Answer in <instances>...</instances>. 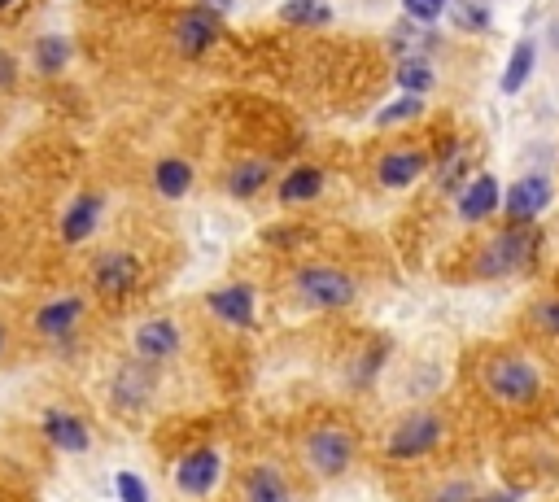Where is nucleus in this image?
<instances>
[{
    "label": "nucleus",
    "instance_id": "2",
    "mask_svg": "<svg viewBox=\"0 0 559 502\" xmlns=\"http://www.w3.org/2000/svg\"><path fill=\"white\" fill-rule=\"evenodd\" d=\"M297 289H302V297H306V302H315V306H350L354 302L350 276H341V271H328V267H302V276H297Z\"/></svg>",
    "mask_w": 559,
    "mask_h": 502
},
{
    "label": "nucleus",
    "instance_id": "32",
    "mask_svg": "<svg viewBox=\"0 0 559 502\" xmlns=\"http://www.w3.org/2000/svg\"><path fill=\"white\" fill-rule=\"evenodd\" d=\"M481 502H516V494H494V498H481Z\"/></svg>",
    "mask_w": 559,
    "mask_h": 502
},
{
    "label": "nucleus",
    "instance_id": "8",
    "mask_svg": "<svg viewBox=\"0 0 559 502\" xmlns=\"http://www.w3.org/2000/svg\"><path fill=\"white\" fill-rule=\"evenodd\" d=\"M136 284V258H127V254H105L97 262V289L105 297H123L127 289Z\"/></svg>",
    "mask_w": 559,
    "mask_h": 502
},
{
    "label": "nucleus",
    "instance_id": "13",
    "mask_svg": "<svg viewBox=\"0 0 559 502\" xmlns=\"http://www.w3.org/2000/svg\"><path fill=\"white\" fill-rule=\"evenodd\" d=\"M175 345H180V337H175V324H166V319H153V324L136 332V350L145 358H166L175 354Z\"/></svg>",
    "mask_w": 559,
    "mask_h": 502
},
{
    "label": "nucleus",
    "instance_id": "1",
    "mask_svg": "<svg viewBox=\"0 0 559 502\" xmlns=\"http://www.w3.org/2000/svg\"><path fill=\"white\" fill-rule=\"evenodd\" d=\"M485 385L503 402H529L538 393V372H533L525 358H494L485 367Z\"/></svg>",
    "mask_w": 559,
    "mask_h": 502
},
{
    "label": "nucleus",
    "instance_id": "5",
    "mask_svg": "<svg viewBox=\"0 0 559 502\" xmlns=\"http://www.w3.org/2000/svg\"><path fill=\"white\" fill-rule=\"evenodd\" d=\"M437 437H442V428H437L433 415H428V411L424 415H411V420L394 433V441H389V454H394V459H411V454L433 450Z\"/></svg>",
    "mask_w": 559,
    "mask_h": 502
},
{
    "label": "nucleus",
    "instance_id": "18",
    "mask_svg": "<svg viewBox=\"0 0 559 502\" xmlns=\"http://www.w3.org/2000/svg\"><path fill=\"white\" fill-rule=\"evenodd\" d=\"M328 18H332V9L324 0H284L280 5V22H293V27H319Z\"/></svg>",
    "mask_w": 559,
    "mask_h": 502
},
{
    "label": "nucleus",
    "instance_id": "17",
    "mask_svg": "<svg viewBox=\"0 0 559 502\" xmlns=\"http://www.w3.org/2000/svg\"><path fill=\"white\" fill-rule=\"evenodd\" d=\"M319 188H324V175H319L315 166H297V171L284 175L280 197L284 201H311V197H319Z\"/></svg>",
    "mask_w": 559,
    "mask_h": 502
},
{
    "label": "nucleus",
    "instance_id": "3",
    "mask_svg": "<svg viewBox=\"0 0 559 502\" xmlns=\"http://www.w3.org/2000/svg\"><path fill=\"white\" fill-rule=\"evenodd\" d=\"M533 258V232H520V227H507L503 236H494V245L485 249V267L490 276H507V271L525 267Z\"/></svg>",
    "mask_w": 559,
    "mask_h": 502
},
{
    "label": "nucleus",
    "instance_id": "11",
    "mask_svg": "<svg viewBox=\"0 0 559 502\" xmlns=\"http://www.w3.org/2000/svg\"><path fill=\"white\" fill-rule=\"evenodd\" d=\"M210 310L223 315L228 324H249V319H254V293L249 289H219V293H210Z\"/></svg>",
    "mask_w": 559,
    "mask_h": 502
},
{
    "label": "nucleus",
    "instance_id": "26",
    "mask_svg": "<svg viewBox=\"0 0 559 502\" xmlns=\"http://www.w3.org/2000/svg\"><path fill=\"white\" fill-rule=\"evenodd\" d=\"M66 62V44L62 40H40V66L44 70H57Z\"/></svg>",
    "mask_w": 559,
    "mask_h": 502
},
{
    "label": "nucleus",
    "instance_id": "27",
    "mask_svg": "<svg viewBox=\"0 0 559 502\" xmlns=\"http://www.w3.org/2000/svg\"><path fill=\"white\" fill-rule=\"evenodd\" d=\"M411 114H420V97H402L398 105L380 110V123H398V118H411Z\"/></svg>",
    "mask_w": 559,
    "mask_h": 502
},
{
    "label": "nucleus",
    "instance_id": "31",
    "mask_svg": "<svg viewBox=\"0 0 559 502\" xmlns=\"http://www.w3.org/2000/svg\"><path fill=\"white\" fill-rule=\"evenodd\" d=\"M9 79H14V62H9L5 53H0V83H9Z\"/></svg>",
    "mask_w": 559,
    "mask_h": 502
},
{
    "label": "nucleus",
    "instance_id": "23",
    "mask_svg": "<svg viewBox=\"0 0 559 502\" xmlns=\"http://www.w3.org/2000/svg\"><path fill=\"white\" fill-rule=\"evenodd\" d=\"M267 179V162H245V166H236L232 171V193L236 197H249V193H258V184Z\"/></svg>",
    "mask_w": 559,
    "mask_h": 502
},
{
    "label": "nucleus",
    "instance_id": "9",
    "mask_svg": "<svg viewBox=\"0 0 559 502\" xmlns=\"http://www.w3.org/2000/svg\"><path fill=\"white\" fill-rule=\"evenodd\" d=\"M306 450H311V463H315V468L328 472V476H337V472L350 463V437H346V433H315Z\"/></svg>",
    "mask_w": 559,
    "mask_h": 502
},
{
    "label": "nucleus",
    "instance_id": "22",
    "mask_svg": "<svg viewBox=\"0 0 559 502\" xmlns=\"http://www.w3.org/2000/svg\"><path fill=\"white\" fill-rule=\"evenodd\" d=\"M249 502H289V494H284V485H280L276 472L258 468L254 476H249Z\"/></svg>",
    "mask_w": 559,
    "mask_h": 502
},
{
    "label": "nucleus",
    "instance_id": "16",
    "mask_svg": "<svg viewBox=\"0 0 559 502\" xmlns=\"http://www.w3.org/2000/svg\"><path fill=\"white\" fill-rule=\"evenodd\" d=\"M44 433H49L62 450H88V428H83L75 415H62V411H53L49 420H44Z\"/></svg>",
    "mask_w": 559,
    "mask_h": 502
},
{
    "label": "nucleus",
    "instance_id": "19",
    "mask_svg": "<svg viewBox=\"0 0 559 502\" xmlns=\"http://www.w3.org/2000/svg\"><path fill=\"white\" fill-rule=\"evenodd\" d=\"M188 184H193V171H188V162H180V158L158 162V193L162 197H184Z\"/></svg>",
    "mask_w": 559,
    "mask_h": 502
},
{
    "label": "nucleus",
    "instance_id": "33",
    "mask_svg": "<svg viewBox=\"0 0 559 502\" xmlns=\"http://www.w3.org/2000/svg\"><path fill=\"white\" fill-rule=\"evenodd\" d=\"M5 5H9V0H0V9H5Z\"/></svg>",
    "mask_w": 559,
    "mask_h": 502
},
{
    "label": "nucleus",
    "instance_id": "14",
    "mask_svg": "<svg viewBox=\"0 0 559 502\" xmlns=\"http://www.w3.org/2000/svg\"><path fill=\"white\" fill-rule=\"evenodd\" d=\"M420 171H424V153H389V158L380 162V184L385 188H407Z\"/></svg>",
    "mask_w": 559,
    "mask_h": 502
},
{
    "label": "nucleus",
    "instance_id": "34",
    "mask_svg": "<svg viewBox=\"0 0 559 502\" xmlns=\"http://www.w3.org/2000/svg\"><path fill=\"white\" fill-rule=\"evenodd\" d=\"M0 341H5V332H0Z\"/></svg>",
    "mask_w": 559,
    "mask_h": 502
},
{
    "label": "nucleus",
    "instance_id": "7",
    "mask_svg": "<svg viewBox=\"0 0 559 502\" xmlns=\"http://www.w3.org/2000/svg\"><path fill=\"white\" fill-rule=\"evenodd\" d=\"M546 201H551V184H546L542 175H529V179H520L516 188H511L507 193V214L511 219H533V214H538Z\"/></svg>",
    "mask_w": 559,
    "mask_h": 502
},
{
    "label": "nucleus",
    "instance_id": "15",
    "mask_svg": "<svg viewBox=\"0 0 559 502\" xmlns=\"http://www.w3.org/2000/svg\"><path fill=\"white\" fill-rule=\"evenodd\" d=\"M97 214H101V197H79L75 206H70V214H66V223H62V236L70 245L75 241H83V236L97 227Z\"/></svg>",
    "mask_w": 559,
    "mask_h": 502
},
{
    "label": "nucleus",
    "instance_id": "28",
    "mask_svg": "<svg viewBox=\"0 0 559 502\" xmlns=\"http://www.w3.org/2000/svg\"><path fill=\"white\" fill-rule=\"evenodd\" d=\"M118 494H123V502H149L145 485H140L132 472H118Z\"/></svg>",
    "mask_w": 559,
    "mask_h": 502
},
{
    "label": "nucleus",
    "instance_id": "21",
    "mask_svg": "<svg viewBox=\"0 0 559 502\" xmlns=\"http://www.w3.org/2000/svg\"><path fill=\"white\" fill-rule=\"evenodd\" d=\"M529 75H533V44H516V53L507 62V75H503V92H520Z\"/></svg>",
    "mask_w": 559,
    "mask_h": 502
},
{
    "label": "nucleus",
    "instance_id": "6",
    "mask_svg": "<svg viewBox=\"0 0 559 502\" xmlns=\"http://www.w3.org/2000/svg\"><path fill=\"white\" fill-rule=\"evenodd\" d=\"M219 481V454L214 450H193L180 463V489L184 494H210Z\"/></svg>",
    "mask_w": 559,
    "mask_h": 502
},
{
    "label": "nucleus",
    "instance_id": "25",
    "mask_svg": "<svg viewBox=\"0 0 559 502\" xmlns=\"http://www.w3.org/2000/svg\"><path fill=\"white\" fill-rule=\"evenodd\" d=\"M402 5H407V14L415 22H437L442 9H446V0H402Z\"/></svg>",
    "mask_w": 559,
    "mask_h": 502
},
{
    "label": "nucleus",
    "instance_id": "30",
    "mask_svg": "<svg viewBox=\"0 0 559 502\" xmlns=\"http://www.w3.org/2000/svg\"><path fill=\"white\" fill-rule=\"evenodd\" d=\"M538 319H542L546 328H555V332H559V306H555V302H546V306L538 310Z\"/></svg>",
    "mask_w": 559,
    "mask_h": 502
},
{
    "label": "nucleus",
    "instance_id": "10",
    "mask_svg": "<svg viewBox=\"0 0 559 502\" xmlns=\"http://www.w3.org/2000/svg\"><path fill=\"white\" fill-rule=\"evenodd\" d=\"M79 310H83V302H79V297H62V302L44 306L40 315H35V328H40L44 337H66V332H70V324H75V319H79Z\"/></svg>",
    "mask_w": 559,
    "mask_h": 502
},
{
    "label": "nucleus",
    "instance_id": "24",
    "mask_svg": "<svg viewBox=\"0 0 559 502\" xmlns=\"http://www.w3.org/2000/svg\"><path fill=\"white\" fill-rule=\"evenodd\" d=\"M450 14H455V22H463V27H490V9L485 5H472V0H459L455 9H450Z\"/></svg>",
    "mask_w": 559,
    "mask_h": 502
},
{
    "label": "nucleus",
    "instance_id": "12",
    "mask_svg": "<svg viewBox=\"0 0 559 502\" xmlns=\"http://www.w3.org/2000/svg\"><path fill=\"white\" fill-rule=\"evenodd\" d=\"M494 206H498V179L494 175H481L477 184H472L468 193L459 197V214H463V219H472V223L485 219Z\"/></svg>",
    "mask_w": 559,
    "mask_h": 502
},
{
    "label": "nucleus",
    "instance_id": "29",
    "mask_svg": "<svg viewBox=\"0 0 559 502\" xmlns=\"http://www.w3.org/2000/svg\"><path fill=\"white\" fill-rule=\"evenodd\" d=\"M437 502H472V489L463 485V481H459V485H446V489H442V498H437Z\"/></svg>",
    "mask_w": 559,
    "mask_h": 502
},
{
    "label": "nucleus",
    "instance_id": "20",
    "mask_svg": "<svg viewBox=\"0 0 559 502\" xmlns=\"http://www.w3.org/2000/svg\"><path fill=\"white\" fill-rule=\"evenodd\" d=\"M398 83L407 88V97H420V92L433 88V70H428L424 57H407V62L398 66Z\"/></svg>",
    "mask_w": 559,
    "mask_h": 502
},
{
    "label": "nucleus",
    "instance_id": "4",
    "mask_svg": "<svg viewBox=\"0 0 559 502\" xmlns=\"http://www.w3.org/2000/svg\"><path fill=\"white\" fill-rule=\"evenodd\" d=\"M214 35H219V14L214 9H188V14L175 22V40H180V49L188 57H201L214 44Z\"/></svg>",
    "mask_w": 559,
    "mask_h": 502
}]
</instances>
